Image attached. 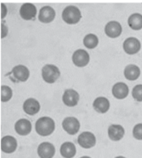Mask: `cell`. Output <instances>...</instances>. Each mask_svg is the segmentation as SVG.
Instances as JSON below:
<instances>
[{
	"label": "cell",
	"instance_id": "d4e9b609",
	"mask_svg": "<svg viewBox=\"0 0 142 158\" xmlns=\"http://www.w3.org/2000/svg\"><path fill=\"white\" fill-rule=\"evenodd\" d=\"M132 97L135 100L142 102V85H137L132 89Z\"/></svg>",
	"mask_w": 142,
	"mask_h": 158
},
{
	"label": "cell",
	"instance_id": "52a82bcc",
	"mask_svg": "<svg viewBox=\"0 0 142 158\" xmlns=\"http://www.w3.org/2000/svg\"><path fill=\"white\" fill-rule=\"evenodd\" d=\"M78 143L82 148L89 149L96 145V137L90 132H83L78 137Z\"/></svg>",
	"mask_w": 142,
	"mask_h": 158
},
{
	"label": "cell",
	"instance_id": "5bb4252c",
	"mask_svg": "<svg viewBox=\"0 0 142 158\" xmlns=\"http://www.w3.org/2000/svg\"><path fill=\"white\" fill-rule=\"evenodd\" d=\"M55 152L56 149L54 146L47 142L41 143L38 148V154L40 158H52Z\"/></svg>",
	"mask_w": 142,
	"mask_h": 158
},
{
	"label": "cell",
	"instance_id": "4fadbf2b",
	"mask_svg": "<svg viewBox=\"0 0 142 158\" xmlns=\"http://www.w3.org/2000/svg\"><path fill=\"white\" fill-rule=\"evenodd\" d=\"M122 27L120 23L116 21H111L105 27V33L111 38H116L122 34Z\"/></svg>",
	"mask_w": 142,
	"mask_h": 158
},
{
	"label": "cell",
	"instance_id": "2e32d148",
	"mask_svg": "<svg viewBox=\"0 0 142 158\" xmlns=\"http://www.w3.org/2000/svg\"><path fill=\"white\" fill-rule=\"evenodd\" d=\"M23 108L27 114L32 116L38 113L40 110V104L35 98H30L25 100V102L23 103Z\"/></svg>",
	"mask_w": 142,
	"mask_h": 158
},
{
	"label": "cell",
	"instance_id": "6da1fadb",
	"mask_svg": "<svg viewBox=\"0 0 142 158\" xmlns=\"http://www.w3.org/2000/svg\"><path fill=\"white\" fill-rule=\"evenodd\" d=\"M35 129L38 134L42 137L49 136L54 132L55 122L50 117H42L36 122Z\"/></svg>",
	"mask_w": 142,
	"mask_h": 158
},
{
	"label": "cell",
	"instance_id": "e0dca14e",
	"mask_svg": "<svg viewBox=\"0 0 142 158\" xmlns=\"http://www.w3.org/2000/svg\"><path fill=\"white\" fill-rule=\"evenodd\" d=\"M128 94H129V88L123 82H118L115 84L112 87V94L116 98L123 99L126 98Z\"/></svg>",
	"mask_w": 142,
	"mask_h": 158
},
{
	"label": "cell",
	"instance_id": "484cf974",
	"mask_svg": "<svg viewBox=\"0 0 142 158\" xmlns=\"http://www.w3.org/2000/svg\"><path fill=\"white\" fill-rule=\"evenodd\" d=\"M133 137L137 140H142V123H138L133 128Z\"/></svg>",
	"mask_w": 142,
	"mask_h": 158
},
{
	"label": "cell",
	"instance_id": "f546056e",
	"mask_svg": "<svg viewBox=\"0 0 142 158\" xmlns=\"http://www.w3.org/2000/svg\"><path fill=\"white\" fill-rule=\"evenodd\" d=\"M81 158H91L90 156H82V157H81Z\"/></svg>",
	"mask_w": 142,
	"mask_h": 158
},
{
	"label": "cell",
	"instance_id": "8992f818",
	"mask_svg": "<svg viewBox=\"0 0 142 158\" xmlns=\"http://www.w3.org/2000/svg\"><path fill=\"white\" fill-rule=\"evenodd\" d=\"M80 122L74 117H67L62 122V127L70 135L77 134L80 129Z\"/></svg>",
	"mask_w": 142,
	"mask_h": 158
},
{
	"label": "cell",
	"instance_id": "ba28073f",
	"mask_svg": "<svg viewBox=\"0 0 142 158\" xmlns=\"http://www.w3.org/2000/svg\"><path fill=\"white\" fill-rule=\"evenodd\" d=\"M141 48V44L139 40L135 37H129L123 42V49L128 55L136 54Z\"/></svg>",
	"mask_w": 142,
	"mask_h": 158
},
{
	"label": "cell",
	"instance_id": "9a60e30c",
	"mask_svg": "<svg viewBox=\"0 0 142 158\" xmlns=\"http://www.w3.org/2000/svg\"><path fill=\"white\" fill-rule=\"evenodd\" d=\"M16 132L20 136H27L32 131V123L26 118H21L16 122L14 125Z\"/></svg>",
	"mask_w": 142,
	"mask_h": 158
},
{
	"label": "cell",
	"instance_id": "7a4b0ae2",
	"mask_svg": "<svg viewBox=\"0 0 142 158\" xmlns=\"http://www.w3.org/2000/svg\"><path fill=\"white\" fill-rule=\"evenodd\" d=\"M62 17L66 23L77 24L82 18V13L78 7L70 5L64 8Z\"/></svg>",
	"mask_w": 142,
	"mask_h": 158
},
{
	"label": "cell",
	"instance_id": "ac0fdd59",
	"mask_svg": "<svg viewBox=\"0 0 142 158\" xmlns=\"http://www.w3.org/2000/svg\"><path fill=\"white\" fill-rule=\"evenodd\" d=\"M125 135V129L122 125L112 124L108 127L109 138L112 141H120Z\"/></svg>",
	"mask_w": 142,
	"mask_h": 158
},
{
	"label": "cell",
	"instance_id": "30bf717a",
	"mask_svg": "<svg viewBox=\"0 0 142 158\" xmlns=\"http://www.w3.org/2000/svg\"><path fill=\"white\" fill-rule=\"evenodd\" d=\"M79 98H80L79 94L73 89H66L62 95V101L65 105L68 107L76 106L79 101Z\"/></svg>",
	"mask_w": 142,
	"mask_h": 158
},
{
	"label": "cell",
	"instance_id": "8fae6325",
	"mask_svg": "<svg viewBox=\"0 0 142 158\" xmlns=\"http://www.w3.org/2000/svg\"><path fill=\"white\" fill-rule=\"evenodd\" d=\"M18 147V143L15 137L12 136H5L1 139V149L4 153L14 152Z\"/></svg>",
	"mask_w": 142,
	"mask_h": 158
},
{
	"label": "cell",
	"instance_id": "cb8c5ba5",
	"mask_svg": "<svg viewBox=\"0 0 142 158\" xmlns=\"http://www.w3.org/2000/svg\"><path fill=\"white\" fill-rule=\"evenodd\" d=\"M12 96H13V90L9 86H1V100L2 102L9 101L12 98Z\"/></svg>",
	"mask_w": 142,
	"mask_h": 158
},
{
	"label": "cell",
	"instance_id": "7c38bea8",
	"mask_svg": "<svg viewBox=\"0 0 142 158\" xmlns=\"http://www.w3.org/2000/svg\"><path fill=\"white\" fill-rule=\"evenodd\" d=\"M56 12L50 6H44L40 9L38 14V20L43 23H49L54 20Z\"/></svg>",
	"mask_w": 142,
	"mask_h": 158
},
{
	"label": "cell",
	"instance_id": "ffe728a7",
	"mask_svg": "<svg viewBox=\"0 0 142 158\" xmlns=\"http://www.w3.org/2000/svg\"><path fill=\"white\" fill-rule=\"evenodd\" d=\"M60 153L64 158H73L77 153L76 146L71 142H66L61 146Z\"/></svg>",
	"mask_w": 142,
	"mask_h": 158
},
{
	"label": "cell",
	"instance_id": "9c48e42d",
	"mask_svg": "<svg viewBox=\"0 0 142 158\" xmlns=\"http://www.w3.org/2000/svg\"><path fill=\"white\" fill-rule=\"evenodd\" d=\"M19 13H20L21 18L24 20L26 21L33 20L37 15L36 6L31 3H23V5L21 6Z\"/></svg>",
	"mask_w": 142,
	"mask_h": 158
},
{
	"label": "cell",
	"instance_id": "d6986e66",
	"mask_svg": "<svg viewBox=\"0 0 142 158\" xmlns=\"http://www.w3.org/2000/svg\"><path fill=\"white\" fill-rule=\"evenodd\" d=\"M93 109L97 113L105 114L110 109V101L105 97H98L93 102Z\"/></svg>",
	"mask_w": 142,
	"mask_h": 158
},
{
	"label": "cell",
	"instance_id": "277c9868",
	"mask_svg": "<svg viewBox=\"0 0 142 158\" xmlns=\"http://www.w3.org/2000/svg\"><path fill=\"white\" fill-rule=\"evenodd\" d=\"M60 70L54 65H46L42 69V76L45 82L53 84L60 77Z\"/></svg>",
	"mask_w": 142,
	"mask_h": 158
},
{
	"label": "cell",
	"instance_id": "44dd1931",
	"mask_svg": "<svg viewBox=\"0 0 142 158\" xmlns=\"http://www.w3.org/2000/svg\"><path fill=\"white\" fill-rule=\"evenodd\" d=\"M140 75V68L135 65H128L124 70V75L129 81H135Z\"/></svg>",
	"mask_w": 142,
	"mask_h": 158
},
{
	"label": "cell",
	"instance_id": "7402d4cb",
	"mask_svg": "<svg viewBox=\"0 0 142 158\" xmlns=\"http://www.w3.org/2000/svg\"><path fill=\"white\" fill-rule=\"evenodd\" d=\"M128 25L135 31L142 29V15L140 13H133L128 18Z\"/></svg>",
	"mask_w": 142,
	"mask_h": 158
},
{
	"label": "cell",
	"instance_id": "f1b7e54d",
	"mask_svg": "<svg viewBox=\"0 0 142 158\" xmlns=\"http://www.w3.org/2000/svg\"><path fill=\"white\" fill-rule=\"evenodd\" d=\"M115 158H126V157L122 156H116V157H115Z\"/></svg>",
	"mask_w": 142,
	"mask_h": 158
},
{
	"label": "cell",
	"instance_id": "83f0119b",
	"mask_svg": "<svg viewBox=\"0 0 142 158\" xmlns=\"http://www.w3.org/2000/svg\"><path fill=\"white\" fill-rule=\"evenodd\" d=\"M1 10H2V18L3 19L4 17L6 16V14H7V12H8L7 8H6L5 5L3 3H1Z\"/></svg>",
	"mask_w": 142,
	"mask_h": 158
},
{
	"label": "cell",
	"instance_id": "603a6c76",
	"mask_svg": "<svg viewBox=\"0 0 142 158\" xmlns=\"http://www.w3.org/2000/svg\"><path fill=\"white\" fill-rule=\"evenodd\" d=\"M98 37L95 34L92 33L87 34L83 39V44L88 49H93L96 47V46L98 45Z\"/></svg>",
	"mask_w": 142,
	"mask_h": 158
},
{
	"label": "cell",
	"instance_id": "4316f807",
	"mask_svg": "<svg viewBox=\"0 0 142 158\" xmlns=\"http://www.w3.org/2000/svg\"><path fill=\"white\" fill-rule=\"evenodd\" d=\"M8 27L5 26L4 24H3V22L2 23V38H3V37H5L7 35H8Z\"/></svg>",
	"mask_w": 142,
	"mask_h": 158
},
{
	"label": "cell",
	"instance_id": "3957f363",
	"mask_svg": "<svg viewBox=\"0 0 142 158\" xmlns=\"http://www.w3.org/2000/svg\"><path fill=\"white\" fill-rule=\"evenodd\" d=\"M6 75L9 76L10 80L13 82L18 83V82H25L28 81L30 75V72L25 65H19L14 66L12 71Z\"/></svg>",
	"mask_w": 142,
	"mask_h": 158
},
{
	"label": "cell",
	"instance_id": "5b68a950",
	"mask_svg": "<svg viewBox=\"0 0 142 158\" xmlns=\"http://www.w3.org/2000/svg\"><path fill=\"white\" fill-rule=\"evenodd\" d=\"M90 61V56L83 49L77 50L73 55V62L78 67H84Z\"/></svg>",
	"mask_w": 142,
	"mask_h": 158
}]
</instances>
